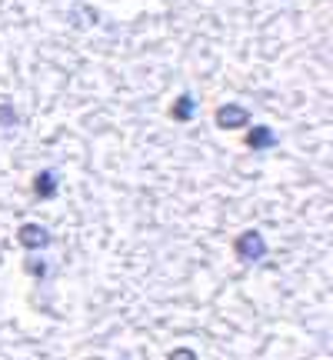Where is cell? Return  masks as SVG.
<instances>
[{
  "label": "cell",
  "mask_w": 333,
  "mask_h": 360,
  "mask_svg": "<svg viewBox=\"0 0 333 360\" xmlns=\"http://www.w3.org/2000/svg\"><path fill=\"white\" fill-rule=\"evenodd\" d=\"M233 254L240 257L243 264H257V260L267 257V240L257 230H243L240 237L233 240Z\"/></svg>",
  "instance_id": "1"
},
{
  "label": "cell",
  "mask_w": 333,
  "mask_h": 360,
  "mask_svg": "<svg viewBox=\"0 0 333 360\" xmlns=\"http://www.w3.org/2000/svg\"><path fill=\"white\" fill-rule=\"evenodd\" d=\"M213 120H217V127H220V130H237V127H250V110H247L243 104H224V107H217Z\"/></svg>",
  "instance_id": "2"
},
{
  "label": "cell",
  "mask_w": 333,
  "mask_h": 360,
  "mask_svg": "<svg viewBox=\"0 0 333 360\" xmlns=\"http://www.w3.org/2000/svg\"><path fill=\"white\" fill-rule=\"evenodd\" d=\"M17 240H20V247H27V250H44L47 243H50V230H47L44 224H20Z\"/></svg>",
  "instance_id": "3"
},
{
  "label": "cell",
  "mask_w": 333,
  "mask_h": 360,
  "mask_svg": "<svg viewBox=\"0 0 333 360\" xmlns=\"http://www.w3.org/2000/svg\"><path fill=\"white\" fill-rule=\"evenodd\" d=\"M243 144L254 150V153H260V150H273V147H277V144H280V137H277V130H273V127L257 123V127H250V130H247V140H243Z\"/></svg>",
  "instance_id": "4"
},
{
  "label": "cell",
  "mask_w": 333,
  "mask_h": 360,
  "mask_svg": "<svg viewBox=\"0 0 333 360\" xmlns=\"http://www.w3.org/2000/svg\"><path fill=\"white\" fill-rule=\"evenodd\" d=\"M61 190V180H57V170H40L37 177H33V194L40 197V200H54Z\"/></svg>",
  "instance_id": "5"
},
{
  "label": "cell",
  "mask_w": 333,
  "mask_h": 360,
  "mask_svg": "<svg viewBox=\"0 0 333 360\" xmlns=\"http://www.w3.org/2000/svg\"><path fill=\"white\" fill-rule=\"evenodd\" d=\"M194 110H197V100H194V93H180L173 107H170V117L187 123V120H194Z\"/></svg>",
  "instance_id": "6"
},
{
  "label": "cell",
  "mask_w": 333,
  "mask_h": 360,
  "mask_svg": "<svg viewBox=\"0 0 333 360\" xmlns=\"http://www.w3.org/2000/svg\"><path fill=\"white\" fill-rule=\"evenodd\" d=\"M17 110L14 104H0V127H17Z\"/></svg>",
  "instance_id": "7"
},
{
  "label": "cell",
  "mask_w": 333,
  "mask_h": 360,
  "mask_svg": "<svg viewBox=\"0 0 333 360\" xmlns=\"http://www.w3.org/2000/svg\"><path fill=\"white\" fill-rule=\"evenodd\" d=\"M166 360H197V354H194L190 347H173V350L166 354Z\"/></svg>",
  "instance_id": "8"
},
{
  "label": "cell",
  "mask_w": 333,
  "mask_h": 360,
  "mask_svg": "<svg viewBox=\"0 0 333 360\" xmlns=\"http://www.w3.org/2000/svg\"><path fill=\"white\" fill-rule=\"evenodd\" d=\"M27 270H31V277H37V280H44V277H47V264H44V260H27Z\"/></svg>",
  "instance_id": "9"
}]
</instances>
